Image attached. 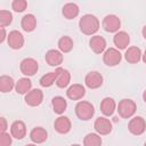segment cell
I'll use <instances>...</instances> for the list:
<instances>
[{"label":"cell","mask_w":146,"mask_h":146,"mask_svg":"<svg viewBox=\"0 0 146 146\" xmlns=\"http://www.w3.org/2000/svg\"><path fill=\"white\" fill-rule=\"evenodd\" d=\"M21 26L25 32H32L36 27V18L33 14H26L21 21Z\"/></svg>","instance_id":"obj_23"},{"label":"cell","mask_w":146,"mask_h":146,"mask_svg":"<svg viewBox=\"0 0 146 146\" xmlns=\"http://www.w3.org/2000/svg\"><path fill=\"white\" fill-rule=\"evenodd\" d=\"M83 146H102V137L98 133L90 132L83 138Z\"/></svg>","instance_id":"obj_29"},{"label":"cell","mask_w":146,"mask_h":146,"mask_svg":"<svg viewBox=\"0 0 146 146\" xmlns=\"http://www.w3.org/2000/svg\"><path fill=\"white\" fill-rule=\"evenodd\" d=\"M16 83L14 81V79L9 75H1L0 76V91L6 94L11 91L15 88Z\"/></svg>","instance_id":"obj_26"},{"label":"cell","mask_w":146,"mask_h":146,"mask_svg":"<svg viewBox=\"0 0 146 146\" xmlns=\"http://www.w3.org/2000/svg\"><path fill=\"white\" fill-rule=\"evenodd\" d=\"M80 31L86 35H94L99 30V21L95 15L86 14L79 21Z\"/></svg>","instance_id":"obj_1"},{"label":"cell","mask_w":146,"mask_h":146,"mask_svg":"<svg viewBox=\"0 0 146 146\" xmlns=\"http://www.w3.org/2000/svg\"><path fill=\"white\" fill-rule=\"evenodd\" d=\"M31 88H32V82L29 78H21L15 86V90L19 95H26L29 91L32 90Z\"/></svg>","instance_id":"obj_24"},{"label":"cell","mask_w":146,"mask_h":146,"mask_svg":"<svg viewBox=\"0 0 146 146\" xmlns=\"http://www.w3.org/2000/svg\"><path fill=\"white\" fill-rule=\"evenodd\" d=\"M141 33H143V36L146 39V25L143 27V30H141Z\"/></svg>","instance_id":"obj_35"},{"label":"cell","mask_w":146,"mask_h":146,"mask_svg":"<svg viewBox=\"0 0 146 146\" xmlns=\"http://www.w3.org/2000/svg\"><path fill=\"white\" fill-rule=\"evenodd\" d=\"M94 128L98 135L105 136L112 131V123L108 119H106L104 116H99L96 119V121L94 123Z\"/></svg>","instance_id":"obj_9"},{"label":"cell","mask_w":146,"mask_h":146,"mask_svg":"<svg viewBox=\"0 0 146 146\" xmlns=\"http://www.w3.org/2000/svg\"><path fill=\"white\" fill-rule=\"evenodd\" d=\"M75 114L82 121L90 120L95 114V107L87 100H81L75 105Z\"/></svg>","instance_id":"obj_2"},{"label":"cell","mask_w":146,"mask_h":146,"mask_svg":"<svg viewBox=\"0 0 146 146\" xmlns=\"http://www.w3.org/2000/svg\"><path fill=\"white\" fill-rule=\"evenodd\" d=\"M79 6L74 2H68V3H65L63 9H62V14L63 16L66 18V19H73L75 18L78 15H79Z\"/></svg>","instance_id":"obj_22"},{"label":"cell","mask_w":146,"mask_h":146,"mask_svg":"<svg viewBox=\"0 0 146 146\" xmlns=\"http://www.w3.org/2000/svg\"><path fill=\"white\" fill-rule=\"evenodd\" d=\"M102 25L106 32L116 33L119 32V29L121 26V21L116 15H106L103 19Z\"/></svg>","instance_id":"obj_6"},{"label":"cell","mask_w":146,"mask_h":146,"mask_svg":"<svg viewBox=\"0 0 146 146\" xmlns=\"http://www.w3.org/2000/svg\"><path fill=\"white\" fill-rule=\"evenodd\" d=\"M54 128L55 130L58 132V133H62V135H65L67 132L71 131V128H72V123L70 121V119L67 116H58L56 120H55V123H54Z\"/></svg>","instance_id":"obj_13"},{"label":"cell","mask_w":146,"mask_h":146,"mask_svg":"<svg viewBox=\"0 0 146 146\" xmlns=\"http://www.w3.org/2000/svg\"><path fill=\"white\" fill-rule=\"evenodd\" d=\"M58 70V76L56 80V86L58 88H66L71 82V74L67 70L63 67H57Z\"/></svg>","instance_id":"obj_21"},{"label":"cell","mask_w":146,"mask_h":146,"mask_svg":"<svg viewBox=\"0 0 146 146\" xmlns=\"http://www.w3.org/2000/svg\"><path fill=\"white\" fill-rule=\"evenodd\" d=\"M119 115L122 119H130L131 116H133V114L136 113L137 110V105L132 99H128L124 98L122 100L119 102V105L116 107Z\"/></svg>","instance_id":"obj_3"},{"label":"cell","mask_w":146,"mask_h":146,"mask_svg":"<svg viewBox=\"0 0 146 146\" xmlns=\"http://www.w3.org/2000/svg\"><path fill=\"white\" fill-rule=\"evenodd\" d=\"M141 59H143V62L146 64V50L144 51V54H143V56H141Z\"/></svg>","instance_id":"obj_36"},{"label":"cell","mask_w":146,"mask_h":146,"mask_svg":"<svg viewBox=\"0 0 146 146\" xmlns=\"http://www.w3.org/2000/svg\"><path fill=\"white\" fill-rule=\"evenodd\" d=\"M44 59H46L48 65L54 66V67L55 66L58 67L63 63V54L57 49H50L46 52Z\"/></svg>","instance_id":"obj_12"},{"label":"cell","mask_w":146,"mask_h":146,"mask_svg":"<svg viewBox=\"0 0 146 146\" xmlns=\"http://www.w3.org/2000/svg\"><path fill=\"white\" fill-rule=\"evenodd\" d=\"M58 49L60 52H70L73 49V40L68 35H64L58 40Z\"/></svg>","instance_id":"obj_28"},{"label":"cell","mask_w":146,"mask_h":146,"mask_svg":"<svg viewBox=\"0 0 146 146\" xmlns=\"http://www.w3.org/2000/svg\"><path fill=\"white\" fill-rule=\"evenodd\" d=\"M113 42H114V46L117 48V49H125L129 43H130V36L129 34L125 32V31H119L114 34L113 36Z\"/></svg>","instance_id":"obj_17"},{"label":"cell","mask_w":146,"mask_h":146,"mask_svg":"<svg viewBox=\"0 0 146 146\" xmlns=\"http://www.w3.org/2000/svg\"><path fill=\"white\" fill-rule=\"evenodd\" d=\"M25 146H36V144H27V145H25Z\"/></svg>","instance_id":"obj_38"},{"label":"cell","mask_w":146,"mask_h":146,"mask_svg":"<svg viewBox=\"0 0 146 146\" xmlns=\"http://www.w3.org/2000/svg\"><path fill=\"white\" fill-rule=\"evenodd\" d=\"M48 138V132L42 127H35L30 132V139L33 144H41L44 143Z\"/></svg>","instance_id":"obj_18"},{"label":"cell","mask_w":146,"mask_h":146,"mask_svg":"<svg viewBox=\"0 0 146 146\" xmlns=\"http://www.w3.org/2000/svg\"><path fill=\"white\" fill-rule=\"evenodd\" d=\"M89 47L95 54H103L106 50V40L100 35H94L89 41Z\"/></svg>","instance_id":"obj_14"},{"label":"cell","mask_w":146,"mask_h":146,"mask_svg":"<svg viewBox=\"0 0 146 146\" xmlns=\"http://www.w3.org/2000/svg\"><path fill=\"white\" fill-rule=\"evenodd\" d=\"M11 22H13V14L9 10L1 9L0 10V25H1V27L10 25Z\"/></svg>","instance_id":"obj_30"},{"label":"cell","mask_w":146,"mask_h":146,"mask_svg":"<svg viewBox=\"0 0 146 146\" xmlns=\"http://www.w3.org/2000/svg\"><path fill=\"white\" fill-rule=\"evenodd\" d=\"M7 41H8V46L11 49H15V50L21 49L24 46V36L17 30H13V31L9 32Z\"/></svg>","instance_id":"obj_10"},{"label":"cell","mask_w":146,"mask_h":146,"mask_svg":"<svg viewBox=\"0 0 146 146\" xmlns=\"http://www.w3.org/2000/svg\"><path fill=\"white\" fill-rule=\"evenodd\" d=\"M128 130L135 136L143 135L145 132V130H146V122H145L144 117L133 116L128 123Z\"/></svg>","instance_id":"obj_5"},{"label":"cell","mask_w":146,"mask_h":146,"mask_svg":"<svg viewBox=\"0 0 146 146\" xmlns=\"http://www.w3.org/2000/svg\"><path fill=\"white\" fill-rule=\"evenodd\" d=\"M141 56H143V54H141L140 49L136 46L129 47L124 52V58L130 64H137L141 59Z\"/></svg>","instance_id":"obj_19"},{"label":"cell","mask_w":146,"mask_h":146,"mask_svg":"<svg viewBox=\"0 0 146 146\" xmlns=\"http://www.w3.org/2000/svg\"><path fill=\"white\" fill-rule=\"evenodd\" d=\"M57 76H58V70L56 68L55 72H49V73H46L44 75H42V76L40 78L39 83H40L41 87L48 88V87L52 86L54 83H56Z\"/></svg>","instance_id":"obj_27"},{"label":"cell","mask_w":146,"mask_h":146,"mask_svg":"<svg viewBox=\"0 0 146 146\" xmlns=\"http://www.w3.org/2000/svg\"><path fill=\"white\" fill-rule=\"evenodd\" d=\"M0 31H1V36H0V43H3V42H5V40H6V38H8V35L6 34V30H5V27H1V29H0Z\"/></svg>","instance_id":"obj_34"},{"label":"cell","mask_w":146,"mask_h":146,"mask_svg":"<svg viewBox=\"0 0 146 146\" xmlns=\"http://www.w3.org/2000/svg\"><path fill=\"white\" fill-rule=\"evenodd\" d=\"M26 7H27V1H25V0H14L11 2V8L16 13L24 11L26 9Z\"/></svg>","instance_id":"obj_31"},{"label":"cell","mask_w":146,"mask_h":146,"mask_svg":"<svg viewBox=\"0 0 146 146\" xmlns=\"http://www.w3.org/2000/svg\"><path fill=\"white\" fill-rule=\"evenodd\" d=\"M122 55L116 48H108L103 55V62L107 66H116L121 63Z\"/></svg>","instance_id":"obj_4"},{"label":"cell","mask_w":146,"mask_h":146,"mask_svg":"<svg viewBox=\"0 0 146 146\" xmlns=\"http://www.w3.org/2000/svg\"><path fill=\"white\" fill-rule=\"evenodd\" d=\"M19 68H21V72L24 75L32 76L38 72L39 65H38V62L34 58H24L19 64Z\"/></svg>","instance_id":"obj_7"},{"label":"cell","mask_w":146,"mask_h":146,"mask_svg":"<svg viewBox=\"0 0 146 146\" xmlns=\"http://www.w3.org/2000/svg\"><path fill=\"white\" fill-rule=\"evenodd\" d=\"M116 110V103L111 97H105L100 103V112L105 116H111Z\"/></svg>","instance_id":"obj_20"},{"label":"cell","mask_w":146,"mask_h":146,"mask_svg":"<svg viewBox=\"0 0 146 146\" xmlns=\"http://www.w3.org/2000/svg\"><path fill=\"white\" fill-rule=\"evenodd\" d=\"M144 146H146V141H145V144H144Z\"/></svg>","instance_id":"obj_40"},{"label":"cell","mask_w":146,"mask_h":146,"mask_svg":"<svg viewBox=\"0 0 146 146\" xmlns=\"http://www.w3.org/2000/svg\"><path fill=\"white\" fill-rule=\"evenodd\" d=\"M7 128H8V124H7L6 119L5 117H0V131H1V133L2 132H6Z\"/></svg>","instance_id":"obj_33"},{"label":"cell","mask_w":146,"mask_h":146,"mask_svg":"<svg viewBox=\"0 0 146 146\" xmlns=\"http://www.w3.org/2000/svg\"><path fill=\"white\" fill-rule=\"evenodd\" d=\"M24 100L29 106H32V107L39 106L43 100V92L40 89H32L25 95Z\"/></svg>","instance_id":"obj_11"},{"label":"cell","mask_w":146,"mask_h":146,"mask_svg":"<svg viewBox=\"0 0 146 146\" xmlns=\"http://www.w3.org/2000/svg\"><path fill=\"white\" fill-rule=\"evenodd\" d=\"M10 135L16 139H23L26 136V125L23 121L16 120L10 125Z\"/></svg>","instance_id":"obj_15"},{"label":"cell","mask_w":146,"mask_h":146,"mask_svg":"<svg viewBox=\"0 0 146 146\" xmlns=\"http://www.w3.org/2000/svg\"><path fill=\"white\" fill-rule=\"evenodd\" d=\"M143 99H144V102L146 103V89H145L144 92H143Z\"/></svg>","instance_id":"obj_37"},{"label":"cell","mask_w":146,"mask_h":146,"mask_svg":"<svg viewBox=\"0 0 146 146\" xmlns=\"http://www.w3.org/2000/svg\"><path fill=\"white\" fill-rule=\"evenodd\" d=\"M13 136L8 132H2L0 135V146H10L13 143Z\"/></svg>","instance_id":"obj_32"},{"label":"cell","mask_w":146,"mask_h":146,"mask_svg":"<svg viewBox=\"0 0 146 146\" xmlns=\"http://www.w3.org/2000/svg\"><path fill=\"white\" fill-rule=\"evenodd\" d=\"M103 81H104L103 75L97 71H91V72L87 73V75L84 78V83L90 89H97V88L102 87Z\"/></svg>","instance_id":"obj_8"},{"label":"cell","mask_w":146,"mask_h":146,"mask_svg":"<svg viewBox=\"0 0 146 146\" xmlns=\"http://www.w3.org/2000/svg\"><path fill=\"white\" fill-rule=\"evenodd\" d=\"M86 95V89L80 83H74L66 90V96L72 100H79Z\"/></svg>","instance_id":"obj_16"},{"label":"cell","mask_w":146,"mask_h":146,"mask_svg":"<svg viewBox=\"0 0 146 146\" xmlns=\"http://www.w3.org/2000/svg\"><path fill=\"white\" fill-rule=\"evenodd\" d=\"M71 146H81V145H79V144H73V145H71Z\"/></svg>","instance_id":"obj_39"},{"label":"cell","mask_w":146,"mask_h":146,"mask_svg":"<svg viewBox=\"0 0 146 146\" xmlns=\"http://www.w3.org/2000/svg\"><path fill=\"white\" fill-rule=\"evenodd\" d=\"M51 104H52V108H54V112L56 114H63L65 111H66V107H67V102L65 100L64 97L62 96H56L52 98L51 100Z\"/></svg>","instance_id":"obj_25"}]
</instances>
